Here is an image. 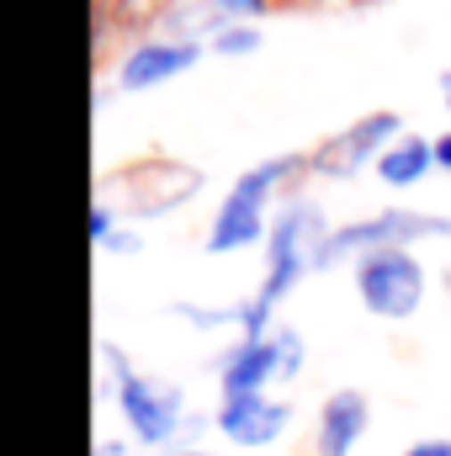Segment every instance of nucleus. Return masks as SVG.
<instances>
[{
	"label": "nucleus",
	"mask_w": 451,
	"mask_h": 456,
	"mask_svg": "<svg viewBox=\"0 0 451 456\" xmlns=\"http://www.w3.org/2000/svg\"><path fill=\"white\" fill-rule=\"evenodd\" d=\"M303 186H308V149H287V154H266V159L244 165L228 181V191L213 202L202 249L218 255V260L266 249V233H271V218H276L282 197L303 191Z\"/></svg>",
	"instance_id": "f257e3e1"
},
{
	"label": "nucleus",
	"mask_w": 451,
	"mask_h": 456,
	"mask_svg": "<svg viewBox=\"0 0 451 456\" xmlns=\"http://www.w3.org/2000/svg\"><path fill=\"white\" fill-rule=\"evenodd\" d=\"M335 218L324 213V202L303 186V191H287L276 218H271V233H266V249H260V297L266 303H287L298 297V287L308 276H319V244L330 239Z\"/></svg>",
	"instance_id": "f03ea898"
},
{
	"label": "nucleus",
	"mask_w": 451,
	"mask_h": 456,
	"mask_svg": "<svg viewBox=\"0 0 451 456\" xmlns=\"http://www.w3.org/2000/svg\"><path fill=\"white\" fill-rule=\"evenodd\" d=\"M441 239H451V213L388 202V208H372L361 218H345L330 228V239L319 244V276L356 265L361 255H377V249H420V244H441Z\"/></svg>",
	"instance_id": "7ed1b4c3"
},
{
	"label": "nucleus",
	"mask_w": 451,
	"mask_h": 456,
	"mask_svg": "<svg viewBox=\"0 0 451 456\" xmlns=\"http://www.w3.org/2000/svg\"><path fill=\"white\" fill-rule=\"evenodd\" d=\"M102 186H107L102 197H112L127 224H144V218L186 213V208L208 191V170L192 165V159H181V154H160V149H149V154L127 159L122 170H112Z\"/></svg>",
	"instance_id": "20e7f679"
},
{
	"label": "nucleus",
	"mask_w": 451,
	"mask_h": 456,
	"mask_svg": "<svg viewBox=\"0 0 451 456\" xmlns=\"http://www.w3.org/2000/svg\"><path fill=\"white\" fill-rule=\"evenodd\" d=\"M96 393L112 398L117 419H122V436L138 452L165 456L170 446H181L186 419H192V403H186V387L181 382H165V377H149V371L133 366L117 382H96Z\"/></svg>",
	"instance_id": "39448f33"
},
{
	"label": "nucleus",
	"mask_w": 451,
	"mask_h": 456,
	"mask_svg": "<svg viewBox=\"0 0 451 456\" xmlns=\"http://www.w3.org/2000/svg\"><path fill=\"white\" fill-rule=\"evenodd\" d=\"M350 292L372 319L409 324L430 297V265L420 260V249H377L350 265Z\"/></svg>",
	"instance_id": "423d86ee"
},
{
	"label": "nucleus",
	"mask_w": 451,
	"mask_h": 456,
	"mask_svg": "<svg viewBox=\"0 0 451 456\" xmlns=\"http://www.w3.org/2000/svg\"><path fill=\"white\" fill-rule=\"evenodd\" d=\"M404 133V117L393 107H372V112L350 117L345 127L324 133L319 143H308V186H345L361 170H372L382 159V149Z\"/></svg>",
	"instance_id": "0eeeda50"
},
{
	"label": "nucleus",
	"mask_w": 451,
	"mask_h": 456,
	"mask_svg": "<svg viewBox=\"0 0 451 456\" xmlns=\"http://www.w3.org/2000/svg\"><path fill=\"white\" fill-rule=\"evenodd\" d=\"M202 53H208V43H197V37L144 32V37H133V43L117 48V59L107 64V86H112L117 96H149V91L192 75L202 64Z\"/></svg>",
	"instance_id": "6e6552de"
},
{
	"label": "nucleus",
	"mask_w": 451,
	"mask_h": 456,
	"mask_svg": "<svg viewBox=\"0 0 451 456\" xmlns=\"http://www.w3.org/2000/svg\"><path fill=\"white\" fill-rule=\"evenodd\" d=\"M298 409L282 393H244V398H218L213 403V430L234 452H271L287 441Z\"/></svg>",
	"instance_id": "1a4fd4ad"
},
{
	"label": "nucleus",
	"mask_w": 451,
	"mask_h": 456,
	"mask_svg": "<svg viewBox=\"0 0 451 456\" xmlns=\"http://www.w3.org/2000/svg\"><path fill=\"white\" fill-rule=\"evenodd\" d=\"M208 377L218 387V398H244V393H276L282 382V361H276V345L271 340H234L208 361Z\"/></svg>",
	"instance_id": "9d476101"
},
{
	"label": "nucleus",
	"mask_w": 451,
	"mask_h": 456,
	"mask_svg": "<svg viewBox=\"0 0 451 456\" xmlns=\"http://www.w3.org/2000/svg\"><path fill=\"white\" fill-rule=\"evenodd\" d=\"M372 430V398L361 387H330L314 409V436L308 452L314 456H356V446Z\"/></svg>",
	"instance_id": "9b49d317"
},
{
	"label": "nucleus",
	"mask_w": 451,
	"mask_h": 456,
	"mask_svg": "<svg viewBox=\"0 0 451 456\" xmlns=\"http://www.w3.org/2000/svg\"><path fill=\"white\" fill-rule=\"evenodd\" d=\"M271 11H282V0H170L154 32L208 43L213 32H224L234 21H266Z\"/></svg>",
	"instance_id": "f8f14e48"
},
{
	"label": "nucleus",
	"mask_w": 451,
	"mask_h": 456,
	"mask_svg": "<svg viewBox=\"0 0 451 456\" xmlns=\"http://www.w3.org/2000/svg\"><path fill=\"white\" fill-rule=\"evenodd\" d=\"M372 175H377L382 191H414V186H425V181L436 175V138L404 127V133L382 149V159L372 165Z\"/></svg>",
	"instance_id": "ddd939ff"
},
{
	"label": "nucleus",
	"mask_w": 451,
	"mask_h": 456,
	"mask_svg": "<svg viewBox=\"0 0 451 456\" xmlns=\"http://www.w3.org/2000/svg\"><path fill=\"white\" fill-rule=\"evenodd\" d=\"M170 319L186 324L192 335H224L234 330V303H197V297H176L170 303Z\"/></svg>",
	"instance_id": "4468645a"
},
{
	"label": "nucleus",
	"mask_w": 451,
	"mask_h": 456,
	"mask_svg": "<svg viewBox=\"0 0 451 456\" xmlns=\"http://www.w3.org/2000/svg\"><path fill=\"white\" fill-rule=\"evenodd\" d=\"M260 48H266V27L260 21H234V27L208 37V53L213 59H255Z\"/></svg>",
	"instance_id": "2eb2a0df"
},
{
	"label": "nucleus",
	"mask_w": 451,
	"mask_h": 456,
	"mask_svg": "<svg viewBox=\"0 0 451 456\" xmlns=\"http://www.w3.org/2000/svg\"><path fill=\"white\" fill-rule=\"evenodd\" d=\"M271 330H276V303H266L260 292H250V297L234 303V335H244V340H271Z\"/></svg>",
	"instance_id": "dca6fc26"
},
{
	"label": "nucleus",
	"mask_w": 451,
	"mask_h": 456,
	"mask_svg": "<svg viewBox=\"0 0 451 456\" xmlns=\"http://www.w3.org/2000/svg\"><path fill=\"white\" fill-rule=\"evenodd\" d=\"M271 345H276V361H282V382H298L308 371V340H303V330L298 324H276Z\"/></svg>",
	"instance_id": "f3484780"
},
{
	"label": "nucleus",
	"mask_w": 451,
	"mask_h": 456,
	"mask_svg": "<svg viewBox=\"0 0 451 456\" xmlns=\"http://www.w3.org/2000/svg\"><path fill=\"white\" fill-rule=\"evenodd\" d=\"M122 224H127V218H122V208H117L112 197H102V191H96V202H91V224H86L91 244H96V249H107V239H112Z\"/></svg>",
	"instance_id": "a211bd4d"
},
{
	"label": "nucleus",
	"mask_w": 451,
	"mask_h": 456,
	"mask_svg": "<svg viewBox=\"0 0 451 456\" xmlns=\"http://www.w3.org/2000/svg\"><path fill=\"white\" fill-rule=\"evenodd\" d=\"M102 255H112V260H133V255H144V233H138L133 224H122L112 239H107V249H102Z\"/></svg>",
	"instance_id": "6ab92c4d"
},
{
	"label": "nucleus",
	"mask_w": 451,
	"mask_h": 456,
	"mask_svg": "<svg viewBox=\"0 0 451 456\" xmlns=\"http://www.w3.org/2000/svg\"><path fill=\"white\" fill-rule=\"evenodd\" d=\"M398 456H451V436H425V441H409Z\"/></svg>",
	"instance_id": "aec40b11"
},
{
	"label": "nucleus",
	"mask_w": 451,
	"mask_h": 456,
	"mask_svg": "<svg viewBox=\"0 0 451 456\" xmlns=\"http://www.w3.org/2000/svg\"><path fill=\"white\" fill-rule=\"evenodd\" d=\"M91 456H133V441L127 436H96Z\"/></svg>",
	"instance_id": "412c9836"
},
{
	"label": "nucleus",
	"mask_w": 451,
	"mask_h": 456,
	"mask_svg": "<svg viewBox=\"0 0 451 456\" xmlns=\"http://www.w3.org/2000/svg\"><path fill=\"white\" fill-rule=\"evenodd\" d=\"M282 5H298V11H335V5H345V11H356V5H372V0H282Z\"/></svg>",
	"instance_id": "4be33fe9"
},
{
	"label": "nucleus",
	"mask_w": 451,
	"mask_h": 456,
	"mask_svg": "<svg viewBox=\"0 0 451 456\" xmlns=\"http://www.w3.org/2000/svg\"><path fill=\"white\" fill-rule=\"evenodd\" d=\"M430 138H436V170H441V175H451V127L430 133Z\"/></svg>",
	"instance_id": "5701e85b"
},
{
	"label": "nucleus",
	"mask_w": 451,
	"mask_h": 456,
	"mask_svg": "<svg viewBox=\"0 0 451 456\" xmlns=\"http://www.w3.org/2000/svg\"><path fill=\"white\" fill-rule=\"evenodd\" d=\"M165 456H224V452H218V446L208 441V446H170Z\"/></svg>",
	"instance_id": "b1692460"
},
{
	"label": "nucleus",
	"mask_w": 451,
	"mask_h": 456,
	"mask_svg": "<svg viewBox=\"0 0 451 456\" xmlns=\"http://www.w3.org/2000/svg\"><path fill=\"white\" fill-rule=\"evenodd\" d=\"M436 96H441V107L451 112V69H441V75H436Z\"/></svg>",
	"instance_id": "393cba45"
}]
</instances>
